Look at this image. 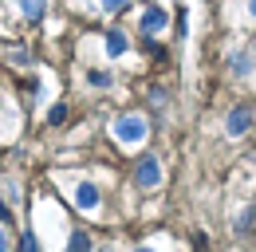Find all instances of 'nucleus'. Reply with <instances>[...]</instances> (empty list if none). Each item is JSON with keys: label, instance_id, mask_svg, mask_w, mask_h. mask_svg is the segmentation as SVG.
Wrapping results in <instances>:
<instances>
[{"label": "nucleus", "instance_id": "1", "mask_svg": "<svg viewBox=\"0 0 256 252\" xmlns=\"http://www.w3.org/2000/svg\"><path fill=\"white\" fill-rule=\"evenodd\" d=\"M114 138H118V142H142V138H146V118H142V114H122V118H118V122H114Z\"/></svg>", "mask_w": 256, "mask_h": 252}, {"label": "nucleus", "instance_id": "2", "mask_svg": "<svg viewBox=\"0 0 256 252\" xmlns=\"http://www.w3.org/2000/svg\"><path fill=\"white\" fill-rule=\"evenodd\" d=\"M134 182H138L142 189H154L162 182V166H158V158H154V154L138 158V166H134Z\"/></svg>", "mask_w": 256, "mask_h": 252}, {"label": "nucleus", "instance_id": "3", "mask_svg": "<svg viewBox=\"0 0 256 252\" xmlns=\"http://www.w3.org/2000/svg\"><path fill=\"white\" fill-rule=\"evenodd\" d=\"M252 118H256L252 106H232V110H228V118H224V130H228L232 138H240V134L252 126Z\"/></svg>", "mask_w": 256, "mask_h": 252}, {"label": "nucleus", "instance_id": "4", "mask_svg": "<svg viewBox=\"0 0 256 252\" xmlns=\"http://www.w3.org/2000/svg\"><path fill=\"white\" fill-rule=\"evenodd\" d=\"M75 205L87 209V213H95V209H98V189L91 186V182H83V186L75 189Z\"/></svg>", "mask_w": 256, "mask_h": 252}, {"label": "nucleus", "instance_id": "5", "mask_svg": "<svg viewBox=\"0 0 256 252\" xmlns=\"http://www.w3.org/2000/svg\"><path fill=\"white\" fill-rule=\"evenodd\" d=\"M158 28H166V12H162V8H150V12L142 16V32H158Z\"/></svg>", "mask_w": 256, "mask_h": 252}, {"label": "nucleus", "instance_id": "6", "mask_svg": "<svg viewBox=\"0 0 256 252\" xmlns=\"http://www.w3.org/2000/svg\"><path fill=\"white\" fill-rule=\"evenodd\" d=\"M44 8H48V0H20V12H24L28 20H40Z\"/></svg>", "mask_w": 256, "mask_h": 252}, {"label": "nucleus", "instance_id": "7", "mask_svg": "<svg viewBox=\"0 0 256 252\" xmlns=\"http://www.w3.org/2000/svg\"><path fill=\"white\" fill-rule=\"evenodd\" d=\"M67 252H91V240H87V232H83V228H75V232H71Z\"/></svg>", "mask_w": 256, "mask_h": 252}, {"label": "nucleus", "instance_id": "8", "mask_svg": "<svg viewBox=\"0 0 256 252\" xmlns=\"http://www.w3.org/2000/svg\"><path fill=\"white\" fill-rule=\"evenodd\" d=\"M106 52H110V56H122V52H126V36H122V32H106Z\"/></svg>", "mask_w": 256, "mask_h": 252}, {"label": "nucleus", "instance_id": "9", "mask_svg": "<svg viewBox=\"0 0 256 252\" xmlns=\"http://www.w3.org/2000/svg\"><path fill=\"white\" fill-rule=\"evenodd\" d=\"M91 87H110V71H91Z\"/></svg>", "mask_w": 256, "mask_h": 252}, {"label": "nucleus", "instance_id": "10", "mask_svg": "<svg viewBox=\"0 0 256 252\" xmlns=\"http://www.w3.org/2000/svg\"><path fill=\"white\" fill-rule=\"evenodd\" d=\"M20 248H24V252H40V240H36V232H24V240H20Z\"/></svg>", "mask_w": 256, "mask_h": 252}, {"label": "nucleus", "instance_id": "11", "mask_svg": "<svg viewBox=\"0 0 256 252\" xmlns=\"http://www.w3.org/2000/svg\"><path fill=\"white\" fill-rule=\"evenodd\" d=\"M248 56H232V71H236V75H244V71H248Z\"/></svg>", "mask_w": 256, "mask_h": 252}, {"label": "nucleus", "instance_id": "12", "mask_svg": "<svg viewBox=\"0 0 256 252\" xmlns=\"http://www.w3.org/2000/svg\"><path fill=\"white\" fill-rule=\"evenodd\" d=\"M130 0H102V8H106V12H118V8H126Z\"/></svg>", "mask_w": 256, "mask_h": 252}, {"label": "nucleus", "instance_id": "13", "mask_svg": "<svg viewBox=\"0 0 256 252\" xmlns=\"http://www.w3.org/2000/svg\"><path fill=\"white\" fill-rule=\"evenodd\" d=\"M0 220H4V224H12V209H8L4 201H0Z\"/></svg>", "mask_w": 256, "mask_h": 252}, {"label": "nucleus", "instance_id": "14", "mask_svg": "<svg viewBox=\"0 0 256 252\" xmlns=\"http://www.w3.org/2000/svg\"><path fill=\"white\" fill-rule=\"evenodd\" d=\"M0 252H8V244H4V228H0Z\"/></svg>", "mask_w": 256, "mask_h": 252}, {"label": "nucleus", "instance_id": "15", "mask_svg": "<svg viewBox=\"0 0 256 252\" xmlns=\"http://www.w3.org/2000/svg\"><path fill=\"white\" fill-rule=\"evenodd\" d=\"M248 12H252V16H256V0H248Z\"/></svg>", "mask_w": 256, "mask_h": 252}, {"label": "nucleus", "instance_id": "16", "mask_svg": "<svg viewBox=\"0 0 256 252\" xmlns=\"http://www.w3.org/2000/svg\"><path fill=\"white\" fill-rule=\"evenodd\" d=\"M134 252H154V248H134Z\"/></svg>", "mask_w": 256, "mask_h": 252}]
</instances>
